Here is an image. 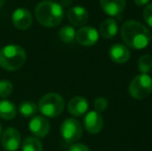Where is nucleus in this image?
I'll list each match as a JSON object with an SVG mask.
<instances>
[{"label":"nucleus","mask_w":152,"mask_h":151,"mask_svg":"<svg viewBox=\"0 0 152 151\" xmlns=\"http://www.w3.org/2000/svg\"><path fill=\"white\" fill-rule=\"evenodd\" d=\"M121 37L129 48L142 50L150 42L151 33L142 23L134 20H128L121 26Z\"/></svg>","instance_id":"obj_1"},{"label":"nucleus","mask_w":152,"mask_h":151,"mask_svg":"<svg viewBox=\"0 0 152 151\" xmlns=\"http://www.w3.org/2000/svg\"><path fill=\"white\" fill-rule=\"evenodd\" d=\"M63 7L53 0H44L36 5L35 18L42 26L53 28L58 26L63 20Z\"/></svg>","instance_id":"obj_2"},{"label":"nucleus","mask_w":152,"mask_h":151,"mask_svg":"<svg viewBox=\"0 0 152 151\" xmlns=\"http://www.w3.org/2000/svg\"><path fill=\"white\" fill-rule=\"evenodd\" d=\"M26 61V52L18 44H7L0 51V66L8 71L21 69Z\"/></svg>","instance_id":"obj_3"},{"label":"nucleus","mask_w":152,"mask_h":151,"mask_svg":"<svg viewBox=\"0 0 152 151\" xmlns=\"http://www.w3.org/2000/svg\"><path fill=\"white\" fill-rule=\"evenodd\" d=\"M37 107L38 111L42 114L44 117L55 118L63 112L65 103L60 94L50 92L40 97Z\"/></svg>","instance_id":"obj_4"},{"label":"nucleus","mask_w":152,"mask_h":151,"mask_svg":"<svg viewBox=\"0 0 152 151\" xmlns=\"http://www.w3.org/2000/svg\"><path fill=\"white\" fill-rule=\"evenodd\" d=\"M152 92V78L148 74L134 77L128 87V93L134 99H144Z\"/></svg>","instance_id":"obj_5"},{"label":"nucleus","mask_w":152,"mask_h":151,"mask_svg":"<svg viewBox=\"0 0 152 151\" xmlns=\"http://www.w3.org/2000/svg\"><path fill=\"white\" fill-rule=\"evenodd\" d=\"M60 133L66 143H75L82 137L83 127L77 119L67 118L62 122Z\"/></svg>","instance_id":"obj_6"},{"label":"nucleus","mask_w":152,"mask_h":151,"mask_svg":"<svg viewBox=\"0 0 152 151\" xmlns=\"http://www.w3.org/2000/svg\"><path fill=\"white\" fill-rule=\"evenodd\" d=\"M21 144V135L18 129L8 127L1 135V145L5 151H17Z\"/></svg>","instance_id":"obj_7"},{"label":"nucleus","mask_w":152,"mask_h":151,"mask_svg":"<svg viewBox=\"0 0 152 151\" xmlns=\"http://www.w3.org/2000/svg\"><path fill=\"white\" fill-rule=\"evenodd\" d=\"M99 33L91 26H83L76 32V39L80 44L85 47H91L97 42Z\"/></svg>","instance_id":"obj_8"},{"label":"nucleus","mask_w":152,"mask_h":151,"mask_svg":"<svg viewBox=\"0 0 152 151\" xmlns=\"http://www.w3.org/2000/svg\"><path fill=\"white\" fill-rule=\"evenodd\" d=\"M50 123L44 116L32 117L29 122V131L35 138H45L50 133Z\"/></svg>","instance_id":"obj_9"},{"label":"nucleus","mask_w":152,"mask_h":151,"mask_svg":"<svg viewBox=\"0 0 152 151\" xmlns=\"http://www.w3.org/2000/svg\"><path fill=\"white\" fill-rule=\"evenodd\" d=\"M12 24L16 28L20 29V30H26V29L30 28L32 25V15L27 8L20 7L17 8L12 16Z\"/></svg>","instance_id":"obj_10"},{"label":"nucleus","mask_w":152,"mask_h":151,"mask_svg":"<svg viewBox=\"0 0 152 151\" xmlns=\"http://www.w3.org/2000/svg\"><path fill=\"white\" fill-rule=\"evenodd\" d=\"M85 129L91 135L98 133L104 127V118L100 113L96 111H91L84 117Z\"/></svg>","instance_id":"obj_11"},{"label":"nucleus","mask_w":152,"mask_h":151,"mask_svg":"<svg viewBox=\"0 0 152 151\" xmlns=\"http://www.w3.org/2000/svg\"><path fill=\"white\" fill-rule=\"evenodd\" d=\"M67 19L74 26H84L89 19V14L83 6H74L67 12Z\"/></svg>","instance_id":"obj_12"},{"label":"nucleus","mask_w":152,"mask_h":151,"mask_svg":"<svg viewBox=\"0 0 152 151\" xmlns=\"http://www.w3.org/2000/svg\"><path fill=\"white\" fill-rule=\"evenodd\" d=\"M126 0H100V6L107 15L119 17L124 10Z\"/></svg>","instance_id":"obj_13"},{"label":"nucleus","mask_w":152,"mask_h":151,"mask_svg":"<svg viewBox=\"0 0 152 151\" xmlns=\"http://www.w3.org/2000/svg\"><path fill=\"white\" fill-rule=\"evenodd\" d=\"M89 104L86 98L82 96H76L72 97L68 101L67 109L68 112L75 117H81L83 116L87 111H88Z\"/></svg>","instance_id":"obj_14"},{"label":"nucleus","mask_w":152,"mask_h":151,"mask_svg":"<svg viewBox=\"0 0 152 151\" xmlns=\"http://www.w3.org/2000/svg\"><path fill=\"white\" fill-rule=\"evenodd\" d=\"M109 55L112 61L116 63H125L130 57V52L126 46L122 44H115L110 48Z\"/></svg>","instance_id":"obj_15"},{"label":"nucleus","mask_w":152,"mask_h":151,"mask_svg":"<svg viewBox=\"0 0 152 151\" xmlns=\"http://www.w3.org/2000/svg\"><path fill=\"white\" fill-rule=\"evenodd\" d=\"M118 32V25L114 19H106L99 25V34L104 38H112Z\"/></svg>","instance_id":"obj_16"},{"label":"nucleus","mask_w":152,"mask_h":151,"mask_svg":"<svg viewBox=\"0 0 152 151\" xmlns=\"http://www.w3.org/2000/svg\"><path fill=\"white\" fill-rule=\"evenodd\" d=\"M17 115V107L14 103L2 99L0 101V117L5 120H12Z\"/></svg>","instance_id":"obj_17"},{"label":"nucleus","mask_w":152,"mask_h":151,"mask_svg":"<svg viewBox=\"0 0 152 151\" xmlns=\"http://www.w3.org/2000/svg\"><path fill=\"white\" fill-rule=\"evenodd\" d=\"M38 107L34 101H25L23 103H21V105L19 106V112L25 118H30L33 117L34 115L37 113Z\"/></svg>","instance_id":"obj_18"},{"label":"nucleus","mask_w":152,"mask_h":151,"mask_svg":"<svg viewBox=\"0 0 152 151\" xmlns=\"http://www.w3.org/2000/svg\"><path fill=\"white\" fill-rule=\"evenodd\" d=\"M42 143L35 137H27L22 142V151H42Z\"/></svg>","instance_id":"obj_19"},{"label":"nucleus","mask_w":152,"mask_h":151,"mask_svg":"<svg viewBox=\"0 0 152 151\" xmlns=\"http://www.w3.org/2000/svg\"><path fill=\"white\" fill-rule=\"evenodd\" d=\"M59 38L65 44H70L76 39V30L72 26H63L59 30Z\"/></svg>","instance_id":"obj_20"},{"label":"nucleus","mask_w":152,"mask_h":151,"mask_svg":"<svg viewBox=\"0 0 152 151\" xmlns=\"http://www.w3.org/2000/svg\"><path fill=\"white\" fill-rule=\"evenodd\" d=\"M139 71L142 74H148L152 71V56L149 54L142 55L138 61Z\"/></svg>","instance_id":"obj_21"},{"label":"nucleus","mask_w":152,"mask_h":151,"mask_svg":"<svg viewBox=\"0 0 152 151\" xmlns=\"http://www.w3.org/2000/svg\"><path fill=\"white\" fill-rule=\"evenodd\" d=\"M14 91L12 82L7 80H0V98L8 97Z\"/></svg>","instance_id":"obj_22"},{"label":"nucleus","mask_w":152,"mask_h":151,"mask_svg":"<svg viewBox=\"0 0 152 151\" xmlns=\"http://www.w3.org/2000/svg\"><path fill=\"white\" fill-rule=\"evenodd\" d=\"M108 99L106 97H102V96H99L97 98H95L94 101V109H95L96 112L100 113V112H104L107 110L108 108Z\"/></svg>","instance_id":"obj_23"},{"label":"nucleus","mask_w":152,"mask_h":151,"mask_svg":"<svg viewBox=\"0 0 152 151\" xmlns=\"http://www.w3.org/2000/svg\"><path fill=\"white\" fill-rule=\"evenodd\" d=\"M143 18L146 24L152 28V3H149L146 5L144 12H143Z\"/></svg>","instance_id":"obj_24"},{"label":"nucleus","mask_w":152,"mask_h":151,"mask_svg":"<svg viewBox=\"0 0 152 151\" xmlns=\"http://www.w3.org/2000/svg\"><path fill=\"white\" fill-rule=\"evenodd\" d=\"M68 151H90V149L82 143H75L70 146Z\"/></svg>","instance_id":"obj_25"},{"label":"nucleus","mask_w":152,"mask_h":151,"mask_svg":"<svg viewBox=\"0 0 152 151\" xmlns=\"http://www.w3.org/2000/svg\"><path fill=\"white\" fill-rule=\"evenodd\" d=\"M134 1L138 6H143V5H146L150 0H134Z\"/></svg>","instance_id":"obj_26"},{"label":"nucleus","mask_w":152,"mask_h":151,"mask_svg":"<svg viewBox=\"0 0 152 151\" xmlns=\"http://www.w3.org/2000/svg\"><path fill=\"white\" fill-rule=\"evenodd\" d=\"M4 2H5V0H0V8L4 5Z\"/></svg>","instance_id":"obj_27"},{"label":"nucleus","mask_w":152,"mask_h":151,"mask_svg":"<svg viewBox=\"0 0 152 151\" xmlns=\"http://www.w3.org/2000/svg\"><path fill=\"white\" fill-rule=\"evenodd\" d=\"M1 131H2V127H1V124H0V137H1Z\"/></svg>","instance_id":"obj_28"},{"label":"nucleus","mask_w":152,"mask_h":151,"mask_svg":"<svg viewBox=\"0 0 152 151\" xmlns=\"http://www.w3.org/2000/svg\"><path fill=\"white\" fill-rule=\"evenodd\" d=\"M151 39H152V34H151Z\"/></svg>","instance_id":"obj_29"}]
</instances>
